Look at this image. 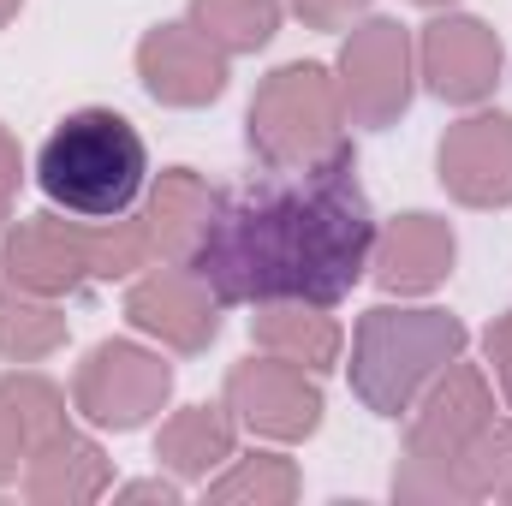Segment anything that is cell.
<instances>
[{"instance_id": "obj_4", "label": "cell", "mask_w": 512, "mask_h": 506, "mask_svg": "<svg viewBox=\"0 0 512 506\" xmlns=\"http://www.w3.org/2000/svg\"><path fill=\"white\" fill-rule=\"evenodd\" d=\"M251 149L262 167L298 173V167H322L334 155H346V102H340V78L316 60H292L280 72H268L251 96Z\"/></svg>"}, {"instance_id": "obj_16", "label": "cell", "mask_w": 512, "mask_h": 506, "mask_svg": "<svg viewBox=\"0 0 512 506\" xmlns=\"http://www.w3.org/2000/svg\"><path fill=\"white\" fill-rule=\"evenodd\" d=\"M251 340L256 352L286 358V364H298L310 376L334 370L340 352H346V334H340L334 316H322V304H256Z\"/></svg>"}, {"instance_id": "obj_15", "label": "cell", "mask_w": 512, "mask_h": 506, "mask_svg": "<svg viewBox=\"0 0 512 506\" xmlns=\"http://www.w3.org/2000/svg\"><path fill=\"white\" fill-rule=\"evenodd\" d=\"M66 429V393L36 370L0 376V483L18 477V465Z\"/></svg>"}, {"instance_id": "obj_5", "label": "cell", "mask_w": 512, "mask_h": 506, "mask_svg": "<svg viewBox=\"0 0 512 506\" xmlns=\"http://www.w3.org/2000/svg\"><path fill=\"white\" fill-rule=\"evenodd\" d=\"M495 423V393L477 364H447L423 387V411L405 435V477H393V495L405 501H459V465Z\"/></svg>"}, {"instance_id": "obj_30", "label": "cell", "mask_w": 512, "mask_h": 506, "mask_svg": "<svg viewBox=\"0 0 512 506\" xmlns=\"http://www.w3.org/2000/svg\"><path fill=\"white\" fill-rule=\"evenodd\" d=\"M411 6H453V0H411Z\"/></svg>"}, {"instance_id": "obj_19", "label": "cell", "mask_w": 512, "mask_h": 506, "mask_svg": "<svg viewBox=\"0 0 512 506\" xmlns=\"http://www.w3.org/2000/svg\"><path fill=\"white\" fill-rule=\"evenodd\" d=\"M209 209H215V191L191 167H167L161 185L143 203V227H149L155 262H185L197 233H203V221H209Z\"/></svg>"}, {"instance_id": "obj_14", "label": "cell", "mask_w": 512, "mask_h": 506, "mask_svg": "<svg viewBox=\"0 0 512 506\" xmlns=\"http://www.w3.org/2000/svg\"><path fill=\"white\" fill-rule=\"evenodd\" d=\"M453 227L441 215H399L376 233V251H370V274L382 292H399V298H423L435 292L447 274H453Z\"/></svg>"}, {"instance_id": "obj_7", "label": "cell", "mask_w": 512, "mask_h": 506, "mask_svg": "<svg viewBox=\"0 0 512 506\" xmlns=\"http://www.w3.org/2000/svg\"><path fill=\"white\" fill-rule=\"evenodd\" d=\"M340 102L352 126H393L411 102V36L393 18H364L340 42Z\"/></svg>"}, {"instance_id": "obj_6", "label": "cell", "mask_w": 512, "mask_h": 506, "mask_svg": "<svg viewBox=\"0 0 512 506\" xmlns=\"http://www.w3.org/2000/svg\"><path fill=\"white\" fill-rule=\"evenodd\" d=\"M173 393V364L161 352H143L131 340H102L78 376H72V405L96 423V429H143Z\"/></svg>"}, {"instance_id": "obj_3", "label": "cell", "mask_w": 512, "mask_h": 506, "mask_svg": "<svg viewBox=\"0 0 512 506\" xmlns=\"http://www.w3.org/2000/svg\"><path fill=\"white\" fill-rule=\"evenodd\" d=\"M465 352V322L453 310H393L376 304L352 328V387L376 417H399L417 393Z\"/></svg>"}, {"instance_id": "obj_24", "label": "cell", "mask_w": 512, "mask_h": 506, "mask_svg": "<svg viewBox=\"0 0 512 506\" xmlns=\"http://www.w3.org/2000/svg\"><path fill=\"white\" fill-rule=\"evenodd\" d=\"M310 30H346L352 18H364L370 12V0H286Z\"/></svg>"}, {"instance_id": "obj_28", "label": "cell", "mask_w": 512, "mask_h": 506, "mask_svg": "<svg viewBox=\"0 0 512 506\" xmlns=\"http://www.w3.org/2000/svg\"><path fill=\"white\" fill-rule=\"evenodd\" d=\"M18 6H24V0H0V30H6V24L18 18Z\"/></svg>"}, {"instance_id": "obj_31", "label": "cell", "mask_w": 512, "mask_h": 506, "mask_svg": "<svg viewBox=\"0 0 512 506\" xmlns=\"http://www.w3.org/2000/svg\"><path fill=\"white\" fill-rule=\"evenodd\" d=\"M501 495H507V501H512V483H507V489H501Z\"/></svg>"}, {"instance_id": "obj_27", "label": "cell", "mask_w": 512, "mask_h": 506, "mask_svg": "<svg viewBox=\"0 0 512 506\" xmlns=\"http://www.w3.org/2000/svg\"><path fill=\"white\" fill-rule=\"evenodd\" d=\"M120 501H179V483H167V477H149V483H126V489H120Z\"/></svg>"}, {"instance_id": "obj_22", "label": "cell", "mask_w": 512, "mask_h": 506, "mask_svg": "<svg viewBox=\"0 0 512 506\" xmlns=\"http://www.w3.org/2000/svg\"><path fill=\"white\" fill-rule=\"evenodd\" d=\"M209 489V501H292L298 495V471H292V459H280V453H245V459H233V471L227 477H215V483H203Z\"/></svg>"}, {"instance_id": "obj_1", "label": "cell", "mask_w": 512, "mask_h": 506, "mask_svg": "<svg viewBox=\"0 0 512 506\" xmlns=\"http://www.w3.org/2000/svg\"><path fill=\"white\" fill-rule=\"evenodd\" d=\"M376 251V215L358 185V155L280 173L215 197L185 268L221 304H322L334 310Z\"/></svg>"}, {"instance_id": "obj_9", "label": "cell", "mask_w": 512, "mask_h": 506, "mask_svg": "<svg viewBox=\"0 0 512 506\" xmlns=\"http://www.w3.org/2000/svg\"><path fill=\"white\" fill-rule=\"evenodd\" d=\"M126 316L137 334H155L167 352H209L221 334V298L185 268V262H155L149 274H137L126 292Z\"/></svg>"}, {"instance_id": "obj_21", "label": "cell", "mask_w": 512, "mask_h": 506, "mask_svg": "<svg viewBox=\"0 0 512 506\" xmlns=\"http://www.w3.org/2000/svg\"><path fill=\"white\" fill-rule=\"evenodd\" d=\"M280 0H191V24L233 60V54H256L274 42L280 30Z\"/></svg>"}, {"instance_id": "obj_8", "label": "cell", "mask_w": 512, "mask_h": 506, "mask_svg": "<svg viewBox=\"0 0 512 506\" xmlns=\"http://www.w3.org/2000/svg\"><path fill=\"white\" fill-rule=\"evenodd\" d=\"M239 429H251L262 441H304L322 429V387L310 370L286 364V358H245L227 370V399Z\"/></svg>"}, {"instance_id": "obj_13", "label": "cell", "mask_w": 512, "mask_h": 506, "mask_svg": "<svg viewBox=\"0 0 512 506\" xmlns=\"http://www.w3.org/2000/svg\"><path fill=\"white\" fill-rule=\"evenodd\" d=\"M441 185L465 209H507L512 203V114H471L447 126L435 149Z\"/></svg>"}, {"instance_id": "obj_2", "label": "cell", "mask_w": 512, "mask_h": 506, "mask_svg": "<svg viewBox=\"0 0 512 506\" xmlns=\"http://www.w3.org/2000/svg\"><path fill=\"white\" fill-rule=\"evenodd\" d=\"M149 179V149L143 131L114 108H78L48 131L36 149V185L54 209H66L84 227L120 221L143 197Z\"/></svg>"}, {"instance_id": "obj_29", "label": "cell", "mask_w": 512, "mask_h": 506, "mask_svg": "<svg viewBox=\"0 0 512 506\" xmlns=\"http://www.w3.org/2000/svg\"><path fill=\"white\" fill-rule=\"evenodd\" d=\"M0 239H6V197H0Z\"/></svg>"}, {"instance_id": "obj_20", "label": "cell", "mask_w": 512, "mask_h": 506, "mask_svg": "<svg viewBox=\"0 0 512 506\" xmlns=\"http://www.w3.org/2000/svg\"><path fill=\"white\" fill-rule=\"evenodd\" d=\"M66 346V316L54 310V298H36L24 286L0 292V358L12 364H42Z\"/></svg>"}, {"instance_id": "obj_26", "label": "cell", "mask_w": 512, "mask_h": 506, "mask_svg": "<svg viewBox=\"0 0 512 506\" xmlns=\"http://www.w3.org/2000/svg\"><path fill=\"white\" fill-rule=\"evenodd\" d=\"M18 173H24L18 143H12V131L0 126V197H6V203H12V191H18Z\"/></svg>"}, {"instance_id": "obj_25", "label": "cell", "mask_w": 512, "mask_h": 506, "mask_svg": "<svg viewBox=\"0 0 512 506\" xmlns=\"http://www.w3.org/2000/svg\"><path fill=\"white\" fill-rule=\"evenodd\" d=\"M483 352H489L495 381H501V393H507V405H512V310L507 316H495V328L483 334Z\"/></svg>"}, {"instance_id": "obj_10", "label": "cell", "mask_w": 512, "mask_h": 506, "mask_svg": "<svg viewBox=\"0 0 512 506\" xmlns=\"http://www.w3.org/2000/svg\"><path fill=\"white\" fill-rule=\"evenodd\" d=\"M501 36L483 24V18H465V12H447L435 24H423V42H417V72L423 84L453 102V108H477L495 96L501 84Z\"/></svg>"}, {"instance_id": "obj_12", "label": "cell", "mask_w": 512, "mask_h": 506, "mask_svg": "<svg viewBox=\"0 0 512 506\" xmlns=\"http://www.w3.org/2000/svg\"><path fill=\"white\" fill-rule=\"evenodd\" d=\"M0 268L6 286H24L36 298H66L90 280V227L84 221H60V215H30L18 227H6L0 239Z\"/></svg>"}, {"instance_id": "obj_17", "label": "cell", "mask_w": 512, "mask_h": 506, "mask_svg": "<svg viewBox=\"0 0 512 506\" xmlns=\"http://www.w3.org/2000/svg\"><path fill=\"white\" fill-rule=\"evenodd\" d=\"M155 459L167 471H179L185 483H209V471H221L233 459V411L227 405H185L161 423L155 435Z\"/></svg>"}, {"instance_id": "obj_11", "label": "cell", "mask_w": 512, "mask_h": 506, "mask_svg": "<svg viewBox=\"0 0 512 506\" xmlns=\"http://www.w3.org/2000/svg\"><path fill=\"white\" fill-rule=\"evenodd\" d=\"M137 78L161 108H209L227 90V54L185 18V24H155L137 42Z\"/></svg>"}, {"instance_id": "obj_18", "label": "cell", "mask_w": 512, "mask_h": 506, "mask_svg": "<svg viewBox=\"0 0 512 506\" xmlns=\"http://www.w3.org/2000/svg\"><path fill=\"white\" fill-rule=\"evenodd\" d=\"M108 489V459L96 441L60 429L24 459V495L30 501H96Z\"/></svg>"}, {"instance_id": "obj_23", "label": "cell", "mask_w": 512, "mask_h": 506, "mask_svg": "<svg viewBox=\"0 0 512 506\" xmlns=\"http://www.w3.org/2000/svg\"><path fill=\"white\" fill-rule=\"evenodd\" d=\"M143 268H155V245H149L143 215H120V221L90 227V274L96 280H131Z\"/></svg>"}]
</instances>
